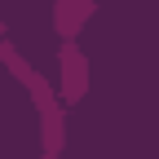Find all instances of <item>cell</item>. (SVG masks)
Wrapping results in <instances>:
<instances>
[{
	"mask_svg": "<svg viewBox=\"0 0 159 159\" xmlns=\"http://www.w3.org/2000/svg\"><path fill=\"white\" fill-rule=\"evenodd\" d=\"M40 159H57V150H44V155H40Z\"/></svg>",
	"mask_w": 159,
	"mask_h": 159,
	"instance_id": "obj_5",
	"label": "cell"
},
{
	"mask_svg": "<svg viewBox=\"0 0 159 159\" xmlns=\"http://www.w3.org/2000/svg\"><path fill=\"white\" fill-rule=\"evenodd\" d=\"M0 62H5V71L31 93V106H35V115H40V146L62 155V146H66V111H62L66 102H62V93H57V89L49 84V75H40L9 40H0Z\"/></svg>",
	"mask_w": 159,
	"mask_h": 159,
	"instance_id": "obj_1",
	"label": "cell"
},
{
	"mask_svg": "<svg viewBox=\"0 0 159 159\" xmlns=\"http://www.w3.org/2000/svg\"><path fill=\"white\" fill-rule=\"evenodd\" d=\"M93 13H97L93 0H53V31H57V40H75L89 27Z\"/></svg>",
	"mask_w": 159,
	"mask_h": 159,
	"instance_id": "obj_3",
	"label": "cell"
},
{
	"mask_svg": "<svg viewBox=\"0 0 159 159\" xmlns=\"http://www.w3.org/2000/svg\"><path fill=\"white\" fill-rule=\"evenodd\" d=\"M57 93L66 106H80L89 93V53L75 40H62V49H57Z\"/></svg>",
	"mask_w": 159,
	"mask_h": 159,
	"instance_id": "obj_2",
	"label": "cell"
},
{
	"mask_svg": "<svg viewBox=\"0 0 159 159\" xmlns=\"http://www.w3.org/2000/svg\"><path fill=\"white\" fill-rule=\"evenodd\" d=\"M5 35H9V27H5V18H0V40H5Z\"/></svg>",
	"mask_w": 159,
	"mask_h": 159,
	"instance_id": "obj_4",
	"label": "cell"
}]
</instances>
